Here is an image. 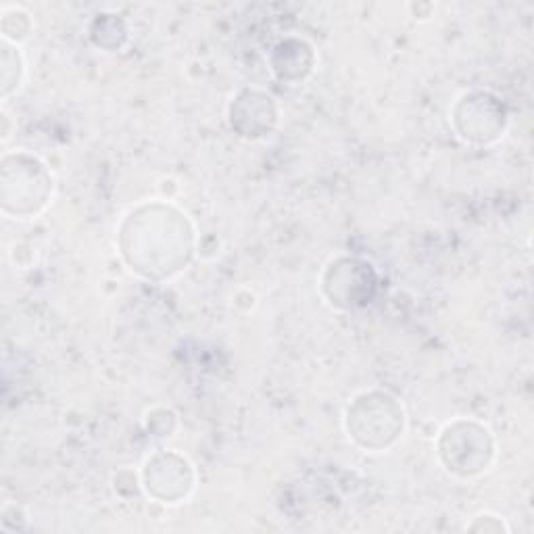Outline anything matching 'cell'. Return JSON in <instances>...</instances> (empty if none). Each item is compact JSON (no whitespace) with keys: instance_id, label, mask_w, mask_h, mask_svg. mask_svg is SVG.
Listing matches in <instances>:
<instances>
[{"instance_id":"1","label":"cell","mask_w":534,"mask_h":534,"mask_svg":"<svg viewBox=\"0 0 534 534\" xmlns=\"http://www.w3.org/2000/svg\"><path fill=\"white\" fill-rule=\"evenodd\" d=\"M467 530H476V533H509V526L505 524V520L496 513L484 511L478 513L474 518V522L467 524Z\"/></svg>"}]
</instances>
